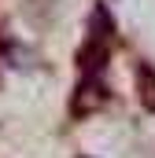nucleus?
I'll list each match as a JSON object with an SVG mask.
<instances>
[{"label":"nucleus","mask_w":155,"mask_h":158,"mask_svg":"<svg viewBox=\"0 0 155 158\" xmlns=\"http://www.w3.org/2000/svg\"><path fill=\"white\" fill-rule=\"evenodd\" d=\"M107 55H111V48H107V44H100V40H85V44H81V52H78V70H81V77L100 81L104 66H107Z\"/></svg>","instance_id":"f257e3e1"},{"label":"nucleus","mask_w":155,"mask_h":158,"mask_svg":"<svg viewBox=\"0 0 155 158\" xmlns=\"http://www.w3.org/2000/svg\"><path fill=\"white\" fill-rule=\"evenodd\" d=\"M111 37H115V19H111V11H107L104 4H96V7H92V15H89V40L107 44Z\"/></svg>","instance_id":"7ed1b4c3"},{"label":"nucleus","mask_w":155,"mask_h":158,"mask_svg":"<svg viewBox=\"0 0 155 158\" xmlns=\"http://www.w3.org/2000/svg\"><path fill=\"white\" fill-rule=\"evenodd\" d=\"M137 99H140L144 110H152V114H155V70L148 66V63L137 66Z\"/></svg>","instance_id":"20e7f679"},{"label":"nucleus","mask_w":155,"mask_h":158,"mask_svg":"<svg viewBox=\"0 0 155 158\" xmlns=\"http://www.w3.org/2000/svg\"><path fill=\"white\" fill-rule=\"evenodd\" d=\"M107 103V88L100 85V81H89V77H81V85H78V96H74V103H70V114H92V110H100Z\"/></svg>","instance_id":"f03ea898"}]
</instances>
